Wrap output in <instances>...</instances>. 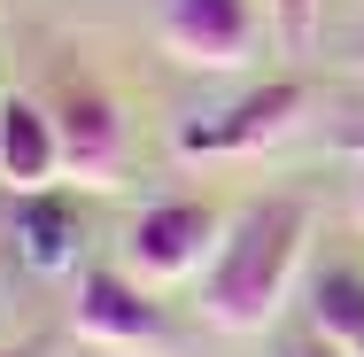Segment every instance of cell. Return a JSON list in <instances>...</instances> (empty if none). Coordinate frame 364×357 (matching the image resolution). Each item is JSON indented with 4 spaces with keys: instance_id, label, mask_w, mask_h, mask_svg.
I'll list each match as a JSON object with an SVG mask.
<instances>
[{
    "instance_id": "cell-1",
    "label": "cell",
    "mask_w": 364,
    "mask_h": 357,
    "mask_svg": "<svg viewBox=\"0 0 364 357\" xmlns=\"http://www.w3.org/2000/svg\"><path fill=\"white\" fill-rule=\"evenodd\" d=\"M302 249H310V202L302 195H256L225 225L218 257L202 272V319L218 334H264L287 311L294 280H302Z\"/></svg>"
},
{
    "instance_id": "cell-2",
    "label": "cell",
    "mask_w": 364,
    "mask_h": 357,
    "mask_svg": "<svg viewBox=\"0 0 364 357\" xmlns=\"http://www.w3.org/2000/svg\"><path fill=\"white\" fill-rule=\"evenodd\" d=\"M302 109H310V86H302V78H264V86H248L240 101L186 117V125L171 133V155H178V163H240V155H264V148H279L294 125H302Z\"/></svg>"
},
{
    "instance_id": "cell-3",
    "label": "cell",
    "mask_w": 364,
    "mask_h": 357,
    "mask_svg": "<svg viewBox=\"0 0 364 357\" xmlns=\"http://www.w3.org/2000/svg\"><path fill=\"white\" fill-rule=\"evenodd\" d=\"M47 117H55V140H63V179L85 187V195H109L124 179V155H132L117 93L85 71H63L55 93H47Z\"/></svg>"
},
{
    "instance_id": "cell-4",
    "label": "cell",
    "mask_w": 364,
    "mask_h": 357,
    "mask_svg": "<svg viewBox=\"0 0 364 357\" xmlns=\"http://www.w3.org/2000/svg\"><path fill=\"white\" fill-rule=\"evenodd\" d=\"M225 225L232 217L218 202H194V195H178V202H155V210L132 217V233H124V272L140 287H178V280H202L210 272V257H218Z\"/></svg>"
},
{
    "instance_id": "cell-5",
    "label": "cell",
    "mask_w": 364,
    "mask_h": 357,
    "mask_svg": "<svg viewBox=\"0 0 364 357\" xmlns=\"http://www.w3.org/2000/svg\"><path fill=\"white\" fill-rule=\"evenodd\" d=\"M70 326H77V342H93V350H124V357H163L171 350V319H163L155 287H140L132 272H109V264L77 272Z\"/></svg>"
},
{
    "instance_id": "cell-6",
    "label": "cell",
    "mask_w": 364,
    "mask_h": 357,
    "mask_svg": "<svg viewBox=\"0 0 364 357\" xmlns=\"http://www.w3.org/2000/svg\"><path fill=\"white\" fill-rule=\"evenodd\" d=\"M155 39L186 71H240L264 39L256 0H155Z\"/></svg>"
},
{
    "instance_id": "cell-7",
    "label": "cell",
    "mask_w": 364,
    "mask_h": 357,
    "mask_svg": "<svg viewBox=\"0 0 364 357\" xmlns=\"http://www.w3.org/2000/svg\"><path fill=\"white\" fill-rule=\"evenodd\" d=\"M55 179H63V140H55L47 101L8 93L0 101V187L8 195H55Z\"/></svg>"
},
{
    "instance_id": "cell-8",
    "label": "cell",
    "mask_w": 364,
    "mask_h": 357,
    "mask_svg": "<svg viewBox=\"0 0 364 357\" xmlns=\"http://www.w3.org/2000/svg\"><path fill=\"white\" fill-rule=\"evenodd\" d=\"M16 249L39 280H63L77 272V249H85V225L63 195H16Z\"/></svg>"
},
{
    "instance_id": "cell-9",
    "label": "cell",
    "mask_w": 364,
    "mask_h": 357,
    "mask_svg": "<svg viewBox=\"0 0 364 357\" xmlns=\"http://www.w3.org/2000/svg\"><path fill=\"white\" fill-rule=\"evenodd\" d=\"M310 334L341 357H364V272L349 264L310 272Z\"/></svg>"
},
{
    "instance_id": "cell-10",
    "label": "cell",
    "mask_w": 364,
    "mask_h": 357,
    "mask_svg": "<svg viewBox=\"0 0 364 357\" xmlns=\"http://www.w3.org/2000/svg\"><path fill=\"white\" fill-rule=\"evenodd\" d=\"M318 24H326V0H272V31L287 55H310L318 47Z\"/></svg>"
},
{
    "instance_id": "cell-11",
    "label": "cell",
    "mask_w": 364,
    "mask_h": 357,
    "mask_svg": "<svg viewBox=\"0 0 364 357\" xmlns=\"http://www.w3.org/2000/svg\"><path fill=\"white\" fill-rule=\"evenodd\" d=\"M333 148H341V155H357V163H364V117H349V125L333 133Z\"/></svg>"
},
{
    "instance_id": "cell-12",
    "label": "cell",
    "mask_w": 364,
    "mask_h": 357,
    "mask_svg": "<svg viewBox=\"0 0 364 357\" xmlns=\"http://www.w3.org/2000/svg\"><path fill=\"white\" fill-rule=\"evenodd\" d=\"M279 357H341V350H326V342L310 334V342H279Z\"/></svg>"
},
{
    "instance_id": "cell-13",
    "label": "cell",
    "mask_w": 364,
    "mask_h": 357,
    "mask_svg": "<svg viewBox=\"0 0 364 357\" xmlns=\"http://www.w3.org/2000/svg\"><path fill=\"white\" fill-rule=\"evenodd\" d=\"M0 357H47V342L31 334V342H8V350H0Z\"/></svg>"
},
{
    "instance_id": "cell-14",
    "label": "cell",
    "mask_w": 364,
    "mask_h": 357,
    "mask_svg": "<svg viewBox=\"0 0 364 357\" xmlns=\"http://www.w3.org/2000/svg\"><path fill=\"white\" fill-rule=\"evenodd\" d=\"M341 63H349V71H364V31L349 39V47H341Z\"/></svg>"
},
{
    "instance_id": "cell-15",
    "label": "cell",
    "mask_w": 364,
    "mask_h": 357,
    "mask_svg": "<svg viewBox=\"0 0 364 357\" xmlns=\"http://www.w3.org/2000/svg\"><path fill=\"white\" fill-rule=\"evenodd\" d=\"M349 210H357V225H364V163H357V187H349Z\"/></svg>"
}]
</instances>
